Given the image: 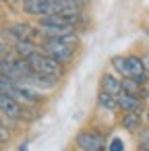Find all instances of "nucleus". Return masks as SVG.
<instances>
[{
	"label": "nucleus",
	"mask_w": 149,
	"mask_h": 151,
	"mask_svg": "<svg viewBox=\"0 0 149 151\" xmlns=\"http://www.w3.org/2000/svg\"><path fill=\"white\" fill-rule=\"evenodd\" d=\"M141 97H143V99H149V79L141 85Z\"/></svg>",
	"instance_id": "obj_17"
},
{
	"label": "nucleus",
	"mask_w": 149,
	"mask_h": 151,
	"mask_svg": "<svg viewBox=\"0 0 149 151\" xmlns=\"http://www.w3.org/2000/svg\"><path fill=\"white\" fill-rule=\"evenodd\" d=\"M139 151H141V149H139Z\"/></svg>",
	"instance_id": "obj_24"
},
{
	"label": "nucleus",
	"mask_w": 149,
	"mask_h": 151,
	"mask_svg": "<svg viewBox=\"0 0 149 151\" xmlns=\"http://www.w3.org/2000/svg\"><path fill=\"white\" fill-rule=\"evenodd\" d=\"M13 50L19 58H27V56H31L33 52L40 50V44H35V40H19V42L13 44Z\"/></svg>",
	"instance_id": "obj_10"
},
{
	"label": "nucleus",
	"mask_w": 149,
	"mask_h": 151,
	"mask_svg": "<svg viewBox=\"0 0 149 151\" xmlns=\"http://www.w3.org/2000/svg\"><path fill=\"white\" fill-rule=\"evenodd\" d=\"M21 11L27 17L42 19V17L58 13V0H23V2H21Z\"/></svg>",
	"instance_id": "obj_4"
},
{
	"label": "nucleus",
	"mask_w": 149,
	"mask_h": 151,
	"mask_svg": "<svg viewBox=\"0 0 149 151\" xmlns=\"http://www.w3.org/2000/svg\"><path fill=\"white\" fill-rule=\"evenodd\" d=\"M19 151H29V147H27V145H21V149H19Z\"/></svg>",
	"instance_id": "obj_20"
},
{
	"label": "nucleus",
	"mask_w": 149,
	"mask_h": 151,
	"mask_svg": "<svg viewBox=\"0 0 149 151\" xmlns=\"http://www.w3.org/2000/svg\"><path fill=\"white\" fill-rule=\"evenodd\" d=\"M9 2H13V4H17V2H23V0H9Z\"/></svg>",
	"instance_id": "obj_21"
},
{
	"label": "nucleus",
	"mask_w": 149,
	"mask_h": 151,
	"mask_svg": "<svg viewBox=\"0 0 149 151\" xmlns=\"http://www.w3.org/2000/svg\"><path fill=\"white\" fill-rule=\"evenodd\" d=\"M11 141V130H9V126H2L0 124V145H4V143H9Z\"/></svg>",
	"instance_id": "obj_16"
},
{
	"label": "nucleus",
	"mask_w": 149,
	"mask_h": 151,
	"mask_svg": "<svg viewBox=\"0 0 149 151\" xmlns=\"http://www.w3.org/2000/svg\"><path fill=\"white\" fill-rule=\"evenodd\" d=\"M31 66L33 73H40V75H50V77H56V79H62L64 75V66L60 62H56L54 58H50L48 54H44L42 50L33 52L31 56L25 58Z\"/></svg>",
	"instance_id": "obj_1"
},
{
	"label": "nucleus",
	"mask_w": 149,
	"mask_h": 151,
	"mask_svg": "<svg viewBox=\"0 0 149 151\" xmlns=\"http://www.w3.org/2000/svg\"><path fill=\"white\" fill-rule=\"evenodd\" d=\"M108 151H124V143L120 137H114L112 141H108Z\"/></svg>",
	"instance_id": "obj_15"
},
{
	"label": "nucleus",
	"mask_w": 149,
	"mask_h": 151,
	"mask_svg": "<svg viewBox=\"0 0 149 151\" xmlns=\"http://www.w3.org/2000/svg\"><path fill=\"white\" fill-rule=\"evenodd\" d=\"M40 50H42L44 54H48L50 58H54L56 62H60L62 66L71 64V62L75 60V56H77V48H75V46L60 44V42H56V40H52V37H44L42 44H40Z\"/></svg>",
	"instance_id": "obj_2"
},
{
	"label": "nucleus",
	"mask_w": 149,
	"mask_h": 151,
	"mask_svg": "<svg viewBox=\"0 0 149 151\" xmlns=\"http://www.w3.org/2000/svg\"><path fill=\"white\" fill-rule=\"evenodd\" d=\"M23 83H29L31 87H35L37 91H50V89H54L58 83H60V79H56V77H50V75H40V73H31Z\"/></svg>",
	"instance_id": "obj_7"
},
{
	"label": "nucleus",
	"mask_w": 149,
	"mask_h": 151,
	"mask_svg": "<svg viewBox=\"0 0 149 151\" xmlns=\"http://www.w3.org/2000/svg\"><path fill=\"white\" fill-rule=\"evenodd\" d=\"M97 108H99V110H106V112H118L116 95L106 93V91H99V93H97Z\"/></svg>",
	"instance_id": "obj_11"
},
{
	"label": "nucleus",
	"mask_w": 149,
	"mask_h": 151,
	"mask_svg": "<svg viewBox=\"0 0 149 151\" xmlns=\"http://www.w3.org/2000/svg\"><path fill=\"white\" fill-rule=\"evenodd\" d=\"M17 56L15 50H13V44L6 42V40H0V60H4V58H13Z\"/></svg>",
	"instance_id": "obj_13"
},
{
	"label": "nucleus",
	"mask_w": 149,
	"mask_h": 151,
	"mask_svg": "<svg viewBox=\"0 0 149 151\" xmlns=\"http://www.w3.org/2000/svg\"><path fill=\"white\" fill-rule=\"evenodd\" d=\"M120 126L124 130H128V132H139L143 128V116L141 114H132V112H122Z\"/></svg>",
	"instance_id": "obj_9"
},
{
	"label": "nucleus",
	"mask_w": 149,
	"mask_h": 151,
	"mask_svg": "<svg viewBox=\"0 0 149 151\" xmlns=\"http://www.w3.org/2000/svg\"><path fill=\"white\" fill-rule=\"evenodd\" d=\"M23 112H25V106L19 99H15L9 93H0V114L4 118H9L13 122L23 120Z\"/></svg>",
	"instance_id": "obj_5"
},
{
	"label": "nucleus",
	"mask_w": 149,
	"mask_h": 151,
	"mask_svg": "<svg viewBox=\"0 0 149 151\" xmlns=\"http://www.w3.org/2000/svg\"><path fill=\"white\" fill-rule=\"evenodd\" d=\"M77 2H79V4H81V6H85V4H87V2H89V0H77Z\"/></svg>",
	"instance_id": "obj_19"
},
{
	"label": "nucleus",
	"mask_w": 149,
	"mask_h": 151,
	"mask_svg": "<svg viewBox=\"0 0 149 151\" xmlns=\"http://www.w3.org/2000/svg\"><path fill=\"white\" fill-rule=\"evenodd\" d=\"M145 114H147V122H149V108H147V110H145Z\"/></svg>",
	"instance_id": "obj_22"
},
{
	"label": "nucleus",
	"mask_w": 149,
	"mask_h": 151,
	"mask_svg": "<svg viewBox=\"0 0 149 151\" xmlns=\"http://www.w3.org/2000/svg\"><path fill=\"white\" fill-rule=\"evenodd\" d=\"M99 91L118 95L122 93V77H118L116 73H104L99 77Z\"/></svg>",
	"instance_id": "obj_8"
},
{
	"label": "nucleus",
	"mask_w": 149,
	"mask_h": 151,
	"mask_svg": "<svg viewBox=\"0 0 149 151\" xmlns=\"http://www.w3.org/2000/svg\"><path fill=\"white\" fill-rule=\"evenodd\" d=\"M0 2H9V0H0Z\"/></svg>",
	"instance_id": "obj_23"
},
{
	"label": "nucleus",
	"mask_w": 149,
	"mask_h": 151,
	"mask_svg": "<svg viewBox=\"0 0 149 151\" xmlns=\"http://www.w3.org/2000/svg\"><path fill=\"white\" fill-rule=\"evenodd\" d=\"M141 81L132 79V77H122V91L124 93H130V95H139L141 97Z\"/></svg>",
	"instance_id": "obj_12"
},
{
	"label": "nucleus",
	"mask_w": 149,
	"mask_h": 151,
	"mask_svg": "<svg viewBox=\"0 0 149 151\" xmlns=\"http://www.w3.org/2000/svg\"><path fill=\"white\" fill-rule=\"evenodd\" d=\"M139 149L149 151V126H143L139 130Z\"/></svg>",
	"instance_id": "obj_14"
},
{
	"label": "nucleus",
	"mask_w": 149,
	"mask_h": 151,
	"mask_svg": "<svg viewBox=\"0 0 149 151\" xmlns=\"http://www.w3.org/2000/svg\"><path fill=\"white\" fill-rule=\"evenodd\" d=\"M141 60H143V66H145V73L149 75V54H145V56H141Z\"/></svg>",
	"instance_id": "obj_18"
},
{
	"label": "nucleus",
	"mask_w": 149,
	"mask_h": 151,
	"mask_svg": "<svg viewBox=\"0 0 149 151\" xmlns=\"http://www.w3.org/2000/svg\"><path fill=\"white\" fill-rule=\"evenodd\" d=\"M75 147L79 151H108V139L95 128H83L75 137Z\"/></svg>",
	"instance_id": "obj_3"
},
{
	"label": "nucleus",
	"mask_w": 149,
	"mask_h": 151,
	"mask_svg": "<svg viewBox=\"0 0 149 151\" xmlns=\"http://www.w3.org/2000/svg\"><path fill=\"white\" fill-rule=\"evenodd\" d=\"M116 101H118V110L120 112H132V114H143L147 110L145 106V99L139 97V95H130V93H118L116 95Z\"/></svg>",
	"instance_id": "obj_6"
}]
</instances>
